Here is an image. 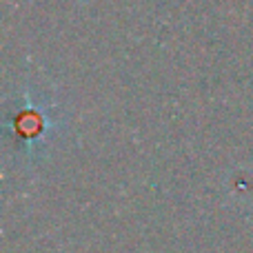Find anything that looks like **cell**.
<instances>
[{"instance_id":"cell-1","label":"cell","mask_w":253,"mask_h":253,"mask_svg":"<svg viewBox=\"0 0 253 253\" xmlns=\"http://www.w3.org/2000/svg\"><path fill=\"white\" fill-rule=\"evenodd\" d=\"M20 120L22 123H20V126H18V133L34 144L36 138H40L42 131H44V116L40 114L38 107H36V109L34 107H29V109L20 116Z\"/></svg>"}]
</instances>
